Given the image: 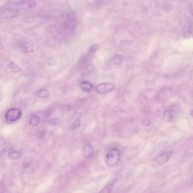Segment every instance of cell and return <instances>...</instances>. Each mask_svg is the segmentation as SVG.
<instances>
[{"mask_svg": "<svg viewBox=\"0 0 193 193\" xmlns=\"http://www.w3.org/2000/svg\"><path fill=\"white\" fill-rule=\"evenodd\" d=\"M36 5L34 0H21L2 8L1 17L3 19L16 18L23 13L33 10L35 8Z\"/></svg>", "mask_w": 193, "mask_h": 193, "instance_id": "obj_1", "label": "cell"}, {"mask_svg": "<svg viewBox=\"0 0 193 193\" xmlns=\"http://www.w3.org/2000/svg\"><path fill=\"white\" fill-rule=\"evenodd\" d=\"M60 31L65 34L73 32L76 28L77 21L75 15L73 13L65 14L58 23Z\"/></svg>", "mask_w": 193, "mask_h": 193, "instance_id": "obj_2", "label": "cell"}, {"mask_svg": "<svg viewBox=\"0 0 193 193\" xmlns=\"http://www.w3.org/2000/svg\"><path fill=\"white\" fill-rule=\"evenodd\" d=\"M120 152L117 148H113L108 152L106 155V163L108 166H114L120 159Z\"/></svg>", "mask_w": 193, "mask_h": 193, "instance_id": "obj_3", "label": "cell"}, {"mask_svg": "<svg viewBox=\"0 0 193 193\" xmlns=\"http://www.w3.org/2000/svg\"><path fill=\"white\" fill-rule=\"evenodd\" d=\"M22 113L19 109L13 108L7 111L5 114V118L8 122H16L21 118Z\"/></svg>", "mask_w": 193, "mask_h": 193, "instance_id": "obj_4", "label": "cell"}, {"mask_svg": "<svg viewBox=\"0 0 193 193\" xmlns=\"http://www.w3.org/2000/svg\"><path fill=\"white\" fill-rule=\"evenodd\" d=\"M115 86L111 83H103L97 85L95 87V91L99 94L106 93L113 91Z\"/></svg>", "mask_w": 193, "mask_h": 193, "instance_id": "obj_5", "label": "cell"}, {"mask_svg": "<svg viewBox=\"0 0 193 193\" xmlns=\"http://www.w3.org/2000/svg\"><path fill=\"white\" fill-rule=\"evenodd\" d=\"M177 108L176 106H172L167 108L163 113V116L165 120H172L175 117L177 113Z\"/></svg>", "mask_w": 193, "mask_h": 193, "instance_id": "obj_6", "label": "cell"}, {"mask_svg": "<svg viewBox=\"0 0 193 193\" xmlns=\"http://www.w3.org/2000/svg\"><path fill=\"white\" fill-rule=\"evenodd\" d=\"M172 154V152L171 151L163 152L158 156L156 160L157 162L160 164H165L170 159Z\"/></svg>", "mask_w": 193, "mask_h": 193, "instance_id": "obj_7", "label": "cell"}, {"mask_svg": "<svg viewBox=\"0 0 193 193\" xmlns=\"http://www.w3.org/2000/svg\"><path fill=\"white\" fill-rule=\"evenodd\" d=\"M94 150L91 145L88 144L84 146L83 149V154L84 157L86 159H89L93 155Z\"/></svg>", "mask_w": 193, "mask_h": 193, "instance_id": "obj_8", "label": "cell"}, {"mask_svg": "<svg viewBox=\"0 0 193 193\" xmlns=\"http://www.w3.org/2000/svg\"><path fill=\"white\" fill-rule=\"evenodd\" d=\"M116 181V179L113 180L111 182L107 184L101 190L100 192L102 193H109L111 192L112 189H113V188L114 185H115Z\"/></svg>", "mask_w": 193, "mask_h": 193, "instance_id": "obj_9", "label": "cell"}, {"mask_svg": "<svg viewBox=\"0 0 193 193\" xmlns=\"http://www.w3.org/2000/svg\"><path fill=\"white\" fill-rule=\"evenodd\" d=\"M80 88L84 92H89L92 89L93 86L90 82L84 81L81 83L80 84Z\"/></svg>", "mask_w": 193, "mask_h": 193, "instance_id": "obj_10", "label": "cell"}, {"mask_svg": "<svg viewBox=\"0 0 193 193\" xmlns=\"http://www.w3.org/2000/svg\"><path fill=\"white\" fill-rule=\"evenodd\" d=\"M21 47L22 49L26 53H31L33 50V45L28 42L22 43Z\"/></svg>", "mask_w": 193, "mask_h": 193, "instance_id": "obj_11", "label": "cell"}, {"mask_svg": "<svg viewBox=\"0 0 193 193\" xmlns=\"http://www.w3.org/2000/svg\"><path fill=\"white\" fill-rule=\"evenodd\" d=\"M40 118L38 116L33 115L31 117L29 121V124L31 126L34 127L37 126L40 122Z\"/></svg>", "mask_w": 193, "mask_h": 193, "instance_id": "obj_12", "label": "cell"}, {"mask_svg": "<svg viewBox=\"0 0 193 193\" xmlns=\"http://www.w3.org/2000/svg\"><path fill=\"white\" fill-rule=\"evenodd\" d=\"M9 66L11 70L14 73H19L22 70L21 68L13 62H10Z\"/></svg>", "mask_w": 193, "mask_h": 193, "instance_id": "obj_13", "label": "cell"}, {"mask_svg": "<svg viewBox=\"0 0 193 193\" xmlns=\"http://www.w3.org/2000/svg\"><path fill=\"white\" fill-rule=\"evenodd\" d=\"M38 96L41 98L47 99L49 96V91L46 89L41 90L38 94Z\"/></svg>", "mask_w": 193, "mask_h": 193, "instance_id": "obj_14", "label": "cell"}, {"mask_svg": "<svg viewBox=\"0 0 193 193\" xmlns=\"http://www.w3.org/2000/svg\"><path fill=\"white\" fill-rule=\"evenodd\" d=\"M124 59V57L122 55H117L114 57L113 61L115 65H119L122 63Z\"/></svg>", "mask_w": 193, "mask_h": 193, "instance_id": "obj_15", "label": "cell"}, {"mask_svg": "<svg viewBox=\"0 0 193 193\" xmlns=\"http://www.w3.org/2000/svg\"><path fill=\"white\" fill-rule=\"evenodd\" d=\"M20 155V152L18 151H12L8 154L9 159L11 160H16L19 157Z\"/></svg>", "mask_w": 193, "mask_h": 193, "instance_id": "obj_16", "label": "cell"}, {"mask_svg": "<svg viewBox=\"0 0 193 193\" xmlns=\"http://www.w3.org/2000/svg\"><path fill=\"white\" fill-rule=\"evenodd\" d=\"M184 34L187 37H193V26L187 28L184 32Z\"/></svg>", "mask_w": 193, "mask_h": 193, "instance_id": "obj_17", "label": "cell"}, {"mask_svg": "<svg viewBox=\"0 0 193 193\" xmlns=\"http://www.w3.org/2000/svg\"><path fill=\"white\" fill-rule=\"evenodd\" d=\"M81 124L80 120L79 119H77L73 123L71 126V129L73 130H76L80 128Z\"/></svg>", "mask_w": 193, "mask_h": 193, "instance_id": "obj_18", "label": "cell"}, {"mask_svg": "<svg viewBox=\"0 0 193 193\" xmlns=\"http://www.w3.org/2000/svg\"><path fill=\"white\" fill-rule=\"evenodd\" d=\"M98 48V46L97 45H94L92 47L89 51V54L90 55L91 57H94L95 55V53L97 49Z\"/></svg>", "mask_w": 193, "mask_h": 193, "instance_id": "obj_19", "label": "cell"}, {"mask_svg": "<svg viewBox=\"0 0 193 193\" xmlns=\"http://www.w3.org/2000/svg\"><path fill=\"white\" fill-rule=\"evenodd\" d=\"M49 123L51 125L58 126L60 124V120L58 119H52L49 121Z\"/></svg>", "mask_w": 193, "mask_h": 193, "instance_id": "obj_20", "label": "cell"}, {"mask_svg": "<svg viewBox=\"0 0 193 193\" xmlns=\"http://www.w3.org/2000/svg\"><path fill=\"white\" fill-rule=\"evenodd\" d=\"M109 1V0H96L95 3H96L97 6L100 7L105 4Z\"/></svg>", "mask_w": 193, "mask_h": 193, "instance_id": "obj_21", "label": "cell"}, {"mask_svg": "<svg viewBox=\"0 0 193 193\" xmlns=\"http://www.w3.org/2000/svg\"><path fill=\"white\" fill-rule=\"evenodd\" d=\"M56 60L53 58H49L48 60V63L49 65L51 66L56 65Z\"/></svg>", "mask_w": 193, "mask_h": 193, "instance_id": "obj_22", "label": "cell"}, {"mask_svg": "<svg viewBox=\"0 0 193 193\" xmlns=\"http://www.w3.org/2000/svg\"><path fill=\"white\" fill-rule=\"evenodd\" d=\"M143 124L145 126H148L151 124V122L150 120H146L143 121Z\"/></svg>", "mask_w": 193, "mask_h": 193, "instance_id": "obj_23", "label": "cell"}, {"mask_svg": "<svg viewBox=\"0 0 193 193\" xmlns=\"http://www.w3.org/2000/svg\"><path fill=\"white\" fill-rule=\"evenodd\" d=\"M51 113V109H48L45 112V115L46 117H48L50 115Z\"/></svg>", "mask_w": 193, "mask_h": 193, "instance_id": "obj_24", "label": "cell"}, {"mask_svg": "<svg viewBox=\"0 0 193 193\" xmlns=\"http://www.w3.org/2000/svg\"><path fill=\"white\" fill-rule=\"evenodd\" d=\"M29 165H30V163L28 162H27L23 163V166L25 168H27V167L29 166Z\"/></svg>", "mask_w": 193, "mask_h": 193, "instance_id": "obj_25", "label": "cell"}, {"mask_svg": "<svg viewBox=\"0 0 193 193\" xmlns=\"http://www.w3.org/2000/svg\"><path fill=\"white\" fill-rule=\"evenodd\" d=\"M71 109V106L69 105H67L66 106L65 109L67 110V111H70Z\"/></svg>", "mask_w": 193, "mask_h": 193, "instance_id": "obj_26", "label": "cell"}, {"mask_svg": "<svg viewBox=\"0 0 193 193\" xmlns=\"http://www.w3.org/2000/svg\"><path fill=\"white\" fill-rule=\"evenodd\" d=\"M191 115H192V116H193V111H192V113H191Z\"/></svg>", "mask_w": 193, "mask_h": 193, "instance_id": "obj_27", "label": "cell"}]
</instances>
